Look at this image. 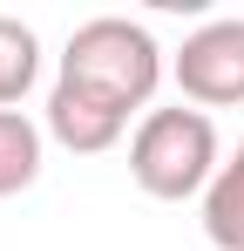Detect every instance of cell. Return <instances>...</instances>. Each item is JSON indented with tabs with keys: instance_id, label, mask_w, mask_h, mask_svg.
Masks as SVG:
<instances>
[{
	"instance_id": "cell-7",
	"label": "cell",
	"mask_w": 244,
	"mask_h": 251,
	"mask_svg": "<svg viewBox=\"0 0 244 251\" xmlns=\"http://www.w3.org/2000/svg\"><path fill=\"white\" fill-rule=\"evenodd\" d=\"M41 75V41L27 21H14V14H0V109H21V95L34 88Z\"/></svg>"
},
{
	"instance_id": "cell-5",
	"label": "cell",
	"mask_w": 244,
	"mask_h": 251,
	"mask_svg": "<svg viewBox=\"0 0 244 251\" xmlns=\"http://www.w3.org/2000/svg\"><path fill=\"white\" fill-rule=\"evenodd\" d=\"M203 238L217 251H244V136L203 190Z\"/></svg>"
},
{
	"instance_id": "cell-6",
	"label": "cell",
	"mask_w": 244,
	"mask_h": 251,
	"mask_svg": "<svg viewBox=\"0 0 244 251\" xmlns=\"http://www.w3.org/2000/svg\"><path fill=\"white\" fill-rule=\"evenodd\" d=\"M41 143H48L41 123H27L21 109H0V197H21L41 183Z\"/></svg>"
},
{
	"instance_id": "cell-2",
	"label": "cell",
	"mask_w": 244,
	"mask_h": 251,
	"mask_svg": "<svg viewBox=\"0 0 244 251\" xmlns=\"http://www.w3.org/2000/svg\"><path fill=\"white\" fill-rule=\"evenodd\" d=\"M224 170V143H217V123L203 109H149L136 136H129V176L143 197L156 204H183V197H203L210 176Z\"/></svg>"
},
{
	"instance_id": "cell-1",
	"label": "cell",
	"mask_w": 244,
	"mask_h": 251,
	"mask_svg": "<svg viewBox=\"0 0 244 251\" xmlns=\"http://www.w3.org/2000/svg\"><path fill=\"white\" fill-rule=\"evenodd\" d=\"M61 82H75L88 95H102V102H116L122 116H136L163 88V48L129 14H95L61 48Z\"/></svg>"
},
{
	"instance_id": "cell-3",
	"label": "cell",
	"mask_w": 244,
	"mask_h": 251,
	"mask_svg": "<svg viewBox=\"0 0 244 251\" xmlns=\"http://www.w3.org/2000/svg\"><path fill=\"white\" fill-rule=\"evenodd\" d=\"M170 75L183 88V102L203 109V116L210 109H238L244 102V14H217L197 34H183Z\"/></svg>"
},
{
	"instance_id": "cell-4",
	"label": "cell",
	"mask_w": 244,
	"mask_h": 251,
	"mask_svg": "<svg viewBox=\"0 0 244 251\" xmlns=\"http://www.w3.org/2000/svg\"><path fill=\"white\" fill-rule=\"evenodd\" d=\"M41 129H48L61 150H75V156H102V150H116V143H122L129 116H122L116 102H102V95H88V88H75V82H61V75H54Z\"/></svg>"
}]
</instances>
